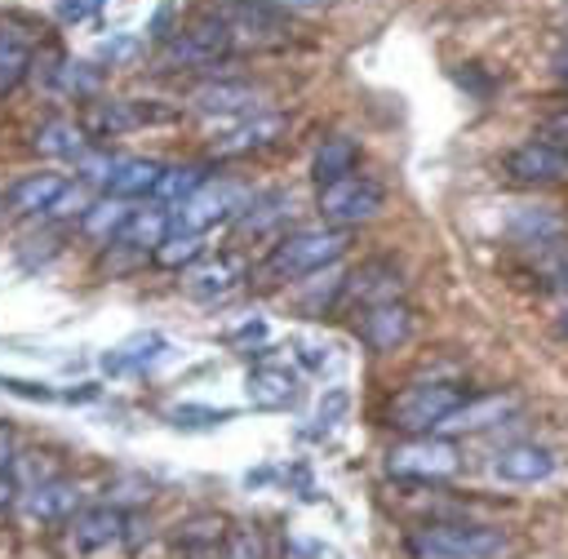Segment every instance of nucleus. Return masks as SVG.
Here are the masks:
<instances>
[{
    "label": "nucleus",
    "instance_id": "nucleus-1",
    "mask_svg": "<svg viewBox=\"0 0 568 559\" xmlns=\"http://www.w3.org/2000/svg\"><path fill=\"white\" fill-rule=\"evenodd\" d=\"M346 253V231L337 226H311V231H288L271 244L262 275L266 280H306L324 266H333Z\"/></svg>",
    "mask_w": 568,
    "mask_h": 559
},
{
    "label": "nucleus",
    "instance_id": "nucleus-2",
    "mask_svg": "<svg viewBox=\"0 0 568 559\" xmlns=\"http://www.w3.org/2000/svg\"><path fill=\"white\" fill-rule=\"evenodd\" d=\"M408 559H493L506 550V537L484 524H422L404 537Z\"/></svg>",
    "mask_w": 568,
    "mask_h": 559
},
{
    "label": "nucleus",
    "instance_id": "nucleus-3",
    "mask_svg": "<svg viewBox=\"0 0 568 559\" xmlns=\"http://www.w3.org/2000/svg\"><path fill=\"white\" fill-rule=\"evenodd\" d=\"M462 399L466 390L453 382H413L386 404V426L399 435H430Z\"/></svg>",
    "mask_w": 568,
    "mask_h": 559
},
{
    "label": "nucleus",
    "instance_id": "nucleus-4",
    "mask_svg": "<svg viewBox=\"0 0 568 559\" xmlns=\"http://www.w3.org/2000/svg\"><path fill=\"white\" fill-rule=\"evenodd\" d=\"M253 191L235 177H209L200 191H191L178 209H169V231H209L226 217H240Z\"/></svg>",
    "mask_w": 568,
    "mask_h": 559
},
{
    "label": "nucleus",
    "instance_id": "nucleus-5",
    "mask_svg": "<svg viewBox=\"0 0 568 559\" xmlns=\"http://www.w3.org/2000/svg\"><path fill=\"white\" fill-rule=\"evenodd\" d=\"M386 470L399 475V479H422V484H435V479H448L462 470V457L453 448V439L444 435H408L404 444H395L386 453Z\"/></svg>",
    "mask_w": 568,
    "mask_h": 559
},
{
    "label": "nucleus",
    "instance_id": "nucleus-6",
    "mask_svg": "<svg viewBox=\"0 0 568 559\" xmlns=\"http://www.w3.org/2000/svg\"><path fill=\"white\" fill-rule=\"evenodd\" d=\"M382 186L368 177V173H346V177H337V182H328V186H320V217L328 222V226H337V231H346V226H359V222H368V217H377V209H382Z\"/></svg>",
    "mask_w": 568,
    "mask_h": 559
},
{
    "label": "nucleus",
    "instance_id": "nucleus-7",
    "mask_svg": "<svg viewBox=\"0 0 568 559\" xmlns=\"http://www.w3.org/2000/svg\"><path fill=\"white\" fill-rule=\"evenodd\" d=\"M231 49H235V40H231L226 22L217 13H209L191 27H178V35L164 44V62L169 67H209V62L226 58Z\"/></svg>",
    "mask_w": 568,
    "mask_h": 559
},
{
    "label": "nucleus",
    "instance_id": "nucleus-8",
    "mask_svg": "<svg viewBox=\"0 0 568 559\" xmlns=\"http://www.w3.org/2000/svg\"><path fill=\"white\" fill-rule=\"evenodd\" d=\"M178 111L164 106V102H142V98H106V102H93L89 115H84V129L93 138H115V133H133L142 124H169Z\"/></svg>",
    "mask_w": 568,
    "mask_h": 559
},
{
    "label": "nucleus",
    "instance_id": "nucleus-9",
    "mask_svg": "<svg viewBox=\"0 0 568 559\" xmlns=\"http://www.w3.org/2000/svg\"><path fill=\"white\" fill-rule=\"evenodd\" d=\"M501 164H506V173L515 182H528V186L568 182V151L559 142H546V138H528V142L510 146Z\"/></svg>",
    "mask_w": 568,
    "mask_h": 559
},
{
    "label": "nucleus",
    "instance_id": "nucleus-10",
    "mask_svg": "<svg viewBox=\"0 0 568 559\" xmlns=\"http://www.w3.org/2000/svg\"><path fill=\"white\" fill-rule=\"evenodd\" d=\"M120 537H124V510H115V506H89L67 519V550L80 559L115 546Z\"/></svg>",
    "mask_w": 568,
    "mask_h": 559
},
{
    "label": "nucleus",
    "instance_id": "nucleus-11",
    "mask_svg": "<svg viewBox=\"0 0 568 559\" xmlns=\"http://www.w3.org/2000/svg\"><path fill=\"white\" fill-rule=\"evenodd\" d=\"M191 106L204 115H257L266 106V93L248 80H209L191 93Z\"/></svg>",
    "mask_w": 568,
    "mask_h": 559
},
{
    "label": "nucleus",
    "instance_id": "nucleus-12",
    "mask_svg": "<svg viewBox=\"0 0 568 559\" xmlns=\"http://www.w3.org/2000/svg\"><path fill=\"white\" fill-rule=\"evenodd\" d=\"M280 133H284V115L257 111V115H244L235 129L217 133V138H213V155H222V160H226V155H248V151L271 146Z\"/></svg>",
    "mask_w": 568,
    "mask_h": 559
},
{
    "label": "nucleus",
    "instance_id": "nucleus-13",
    "mask_svg": "<svg viewBox=\"0 0 568 559\" xmlns=\"http://www.w3.org/2000/svg\"><path fill=\"white\" fill-rule=\"evenodd\" d=\"M493 475L506 484H541L555 475V453L546 444H510L493 457Z\"/></svg>",
    "mask_w": 568,
    "mask_h": 559
},
{
    "label": "nucleus",
    "instance_id": "nucleus-14",
    "mask_svg": "<svg viewBox=\"0 0 568 559\" xmlns=\"http://www.w3.org/2000/svg\"><path fill=\"white\" fill-rule=\"evenodd\" d=\"M240 262L235 257H209V262H191V271L182 275V288L195 297V302H217L226 293L240 288Z\"/></svg>",
    "mask_w": 568,
    "mask_h": 559
},
{
    "label": "nucleus",
    "instance_id": "nucleus-15",
    "mask_svg": "<svg viewBox=\"0 0 568 559\" xmlns=\"http://www.w3.org/2000/svg\"><path fill=\"white\" fill-rule=\"evenodd\" d=\"M169 235V209L160 204H146V209H133L120 226V235L111 240V248H129L133 257H146L155 253V244Z\"/></svg>",
    "mask_w": 568,
    "mask_h": 559
},
{
    "label": "nucleus",
    "instance_id": "nucleus-16",
    "mask_svg": "<svg viewBox=\"0 0 568 559\" xmlns=\"http://www.w3.org/2000/svg\"><path fill=\"white\" fill-rule=\"evenodd\" d=\"M413 328V315L408 306L399 302H377V306H364V319H359V337L373 346V350H395Z\"/></svg>",
    "mask_w": 568,
    "mask_h": 559
},
{
    "label": "nucleus",
    "instance_id": "nucleus-17",
    "mask_svg": "<svg viewBox=\"0 0 568 559\" xmlns=\"http://www.w3.org/2000/svg\"><path fill=\"white\" fill-rule=\"evenodd\" d=\"M244 390H248V404L253 408H266V413L271 408H288L297 399V373L288 364H257L248 373Z\"/></svg>",
    "mask_w": 568,
    "mask_h": 559
},
{
    "label": "nucleus",
    "instance_id": "nucleus-18",
    "mask_svg": "<svg viewBox=\"0 0 568 559\" xmlns=\"http://www.w3.org/2000/svg\"><path fill=\"white\" fill-rule=\"evenodd\" d=\"M164 164L160 160H146V155H115V169L106 177V195L115 200H138V195H151L155 182H160Z\"/></svg>",
    "mask_w": 568,
    "mask_h": 559
},
{
    "label": "nucleus",
    "instance_id": "nucleus-19",
    "mask_svg": "<svg viewBox=\"0 0 568 559\" xmlns=\"http://www.w3.org/2000/svg\"><path fill=\"white\" fill-rule=\"evenodd\" d=\"M62 186H67V182H62L58 173H27V177H18V182L4 191V209H9V213H44Z\"/></svg>",
    "mask_w": 568,
    "mask_h": 559
},
{
    "label": "nucleus",
    "instance_id": "nucleus-20",
    "mask_svg": "<svg viewBox=\"0 0 568 559\" xmlns=\"http://www.w3.org/2000/svg\"><path fill=\"white\" fill-rule=\"evenodd\" d=\"M80 506V492L71 479H44L27 488V515L31 519H71Z\"/></svg>",
    "mask_w": 568,
    "mask_h": 559
},
{
    "label": "nucleus",
    "instance_id": "nucleus-21",
    "mask_svg": "<svg viewBox=\"0 0 568 559\" xmlns=\"http://www.w3.org/2000/svg\"><path fill=\"white\" fill-rule=\"evenodd\" d=\"M355 160H359V146H355L351 138H324V142L315 146L311 177H315L320 186H328V182H337V177L355 173Z\"/></svg>",
    "mask_w": 568,
    "mask_h": 559
},
{
    "label": "nucleus",
    "instance_id": "nucleus-22",
    "mask_svg": "<svg viewBox=\"0 0 568 559\" xmlns=\"http://www.w3.org/2000/svg\"><path fill=\"white\" fill-rule=\"evenodd\" d=\"M209 177H213V173H209L204 164H169V169L160 173V182H155L151 200H155L160 209H178V204H182L191 191H200Z\"/></svg>",
    "mask_w": 568,
    "mask_h": 559
},
{
    "label": "nucleus",
    "instance_id": "nucleus-23",
    "mask_svg": "<svg viewBox=\"0 0 568 559\" xmlns=\"http://www.w3.org/2000/svg\"><path fill=\"white\" fill-rule=\"evenodd\" d=\"M204 248H209V235H204V231H169V235L155 244L151 262L164 266V271H182V266L200 262Z\"/></svg>",
    "mask_w": 568,
    "mask_h": 559
},
{
    "label": "nucleus",
    "instance_id": "nucleus-24",
    "mask_svg": "<svg viewBox=\"0 0 568 559\" xmlns=\"http://www.w3.org/2000/svg\"><path fill=\"white\" fill-rule=\"evenodd\" d=\"M160 350H164V337H160V333H138V337L120 342L115 350H106V355H102V368H106V373H138V368H146Z\"/></svg>",
    "mask_w": 568,
    "mask_h": 559
},
{
    "label": "nucleus",
    "instance_id": "nucleus-25",
    "mask_svg": "<svg viewBox=\"0 0 568 559\" xmlns=\"http://www.w3.org/2000/svg\"><path fill=\"white\" fill-rule=\"evenodd\" d=\"M36 151H44V155H62V160H75L80 151H84V124H75V120H44L40 129H36Z\"/></svg>",
    "mask_w": 568,
    "mask_h": 559
},
{
    "label": "nucleus",
    "instance_id": "nucleus-26",
    "mask_svg": "<svg viewBox=\"0 0 568 559\" xmlns=\"http://www.w3.org/2000/svg\"><path fill=\"white\" fill-rule=\"evenodd\" d=\"M342 293L359 297L364 306H377V302H395V293H399V275H395L390 266L373 262V266H364L355 280H346V288H342Z\"/></svg>",
    "mask_w": 568,
    "mask_h": 559
},
{
    "label": "nucleus",
    "instance_id": "nucleus-27",
    "mask_svg": "<svg viewBox=\"0 0 568 559\" xmlns=\"http://www.w3.org/2000/svg\"><path fill=\"white\" fill-rule=\"evenodd\" d=\"M27 67H31V44H27V35H22L18 27H9V22H0V93H9V89L27 75Z\"/></svg>",
    "mask_w": 568,
    "mask_h": 559
},
{
    "label": "nucleus",
    "instance_id": "nucleus-28",
    "mask_svg": "<svg viewBox=\"0 0 568 559\" xmlns=\"http://www.w3.org/2000/svg\"><path fill=\"white\" fill-rule=\"evenodd\" d=\"M288 213H293V195H288V191H266V195H253V200L244 204L240 226L253 231V235H262V231H271L275 222H284Z\"/></svg>",
    "mask_w": 568,
    "mask_h": 559
},
{
    "label": "nucleus",
    "instance_id": "nucleus-29",
    "mask_svg": "<svg viewBox=\"0 0 568 559\" xmlns=\"http://www.w3.org/2000/svg\"><path fill=\"white\" fill-rule=\"evenodd\" d=\"M133 213V204L129 200H115V195H106V200H93L89 209H84V217H80V226H84V235H93V240H115L120 235V226H124V217Z\"/></svg>",
    "mask_w": 568,
    "mask_h": 559
},
{
    "label": "nucleus",
    "instance_id": "nucleus-30",
    "mask_svg": "<svg viewBox=\"0 0 568 559\" xmlns=\"http://www.w3.org/2000/svg\"><path fill=\"white\" fill-rule=\"evenodd\" d=\"M501 413H506V399H479V404H457L435 430H444V435H457V430H484V426H493V421H501Z\"/></svg>",
    "mask_w": 568,
    "mask_h": 559
},
{
    "label": "nucleus",
    "instance_id": "nucleus-31",
    "mask_svg": "<svg viewBox=\"0 0 568 559\" xmlns=\"http://www.w3.org/2000/svg\"><path fill=\"white\" fill-rule=\"evenodd\" d=\"M537 266H541L550 288H568V240H541Z\"/></svg>",
    "mask_w": 568,
    "mask_h": 559
},
{
    "label": "nucleus",
    "instance_id": "nucleus-32",
    "mask_svg": "<svg viewBox=\"0 0 568 559\" xmlns=\"http://www.w3.org/2000/svg\"><path fill=\"white\" fill-rule=\"evenodd\" d=\"M226 537V528H222V519H213V515H200V519H191V524H182V532H178V546H186V550H209V546H217Z\"/></svg>",
    "mask_w": 568,
    "mask_h": 559
},
{
    "label": "nucleus",
    "instance_id": "nucleus-33",
    "mask_svg": "<svg viewBox=\"0 0 568 559\" xmlns=\"http://www.w3.org/2000/svg\"><path fill=\"white\" fill-rule=\"evenodd\" d=\"M93 204V191L84 186V182H67L58 195H53V204L44 209L49 217H84V209Z\"/></svg>",
    "mask_w": 568,
    "mask_h": 559
},
{
    "label": "nucleus",
    "instance_id": "nucleus-34",
    "mask_svg": "<svg viewBox=\"0 0 568 559\" xmlns=\"http://www.w3.org/2000/svg\"><path fill=\"white\" fill-rule=\"evenodd\" d=\"M173 426H186V430H200V426H222L235 417V408H204V404H178L173 413Z\"/></svg>",
    "mask_w": 568,
    "mask_h": 559
},
{
    "label": "nucleus",
    "instance_id": "nucleus-35",
    "mask_svg": "<svg viewBox=\"0 0 568 559\" xmlns=\"http://www.w3.org/2000/svg\"><path fill=\"white\" fill-rule=\"evenodd\" d=\"M75 160H80V182H84L89 191H93V186L106 191V177H111V169H115V155H111V151H89V146H84Z\"/></svg>",
    "mask_w": 568,
    "mask_h": 559
},
{
    "label": "nucleus",
    "instance_id": "nucleus-36",
    "mask_svg": "<svg viewBox=\"0 0 568 559\" xmlns=\"http://www.w3.org/2000/svg\"><path fill=\"white\" fill-rule=\"evenodd\" d=\"M0 390L22 395V399H58L49 386H40V382H22V377H4V373H0Z\"/></svg>",
    "mask_w": 568,
    "mask_h": 559
},
{
    "label": "nucleus",
    "instance_id": "nucleus-37",
    "mask_svg": "<svg viewBox=\"0 0 568 559\" xmlns=\"http://www.w3.org/2000/svg\"><path fill=\"white\" fill-rule=\"evenodd\" d=\"M226 559H262V537H257L253 528H244V532H235V541H231V550H226Z\"/></svg>",
    "mask_w": 568,
    "mask_h": 559
},
{
    "label": "nucleus",
    "instance_id": "nucleus-38",
    "mask_svg": "<svg viewBox=\"0 0 568 559\" xmlns=\"http://www.w3.org/2000/svg\"><path fill=\"white\" fill-rule=\"evenodd\" d=\"M102 9V0H58V18L62 22H84Z\"/></svg>",
    "mask_w": 568,
    "mask_h": 559
},
{
    "label": "nucleus",
    "instance_id": "nucleus-39",
    "mask_svg": "<svg viewBox=\"0 0 568 559\" xmlns=\"http://www.w3.org/2000/svg\"><path fill=\"white\" fill-rule=\"evenodd\" d=\"M133 53H138V40H133V35H115V40H102V44H98V58H102V62H106V58L120 62V58H133Z\"/></svg>",
    "mask_w": 568,
    "mask_h": 559
},
{
    "label": "nucleus",
    "instance_id": "nucleus-40",
    "mask_svg": "<svg viewBox=\"0 0 568 559\" xmlns=\"http://www.w3.org/2000/svg\"><path fill=\"white\" fill-rule=\"evenodd\" d=\"M346 408V390H328V399L320 404V413H315V421H320V430H328L333 426V417Z\"/></svg>",
    "mask_w": 568,
    "mask_h": 559
},
{
    "label": "nucleus",
    "instance_id": "nucleus-41",
    "mask_svg": "<svg viewBox=\"0 0 568 559\" xmlns=\"http://www.w3.org/2000/svg\"><path fill=\"white\" fill-rule=\"evenodd\" d=\"M253 4H262V9H284V13H306V9H320V4H328V0H253Z\"/></svg>",
    "mask_w": 568,
    "mask_h": 559
},
{
    "label": "nucleus",
    "instance_id": "nucleus-42",
    "mask_svg": "<svg viewBox=\"0 0 568 559\" xmlns=\"http://www.w3.org/2000/svg\"><path fill=\"white\" fill-rule=\"evenodd\" d=\"M9 466H13V430L0 421V475H9Z\"/></svg>",
    "mask_w": 568,
    "mask_h": 559
},
{
    "label": "nucleus",
    "instance_id": "nucleus-43",
    "mask_svg": "<svg viewBox=\"0 0 568 559\" xmlns=\"http://www.w3.org/2000/svg\"><path fill=\"white\" fill-rule=\"evenodd\" d=\"M559 333H564V337H568V315H564V319H559Z\"/></svg>",
    "mask_w": 568,
    "mask_h": 559
},
{
    "label": "nucleus",
    "instance_id": "nucleus-44",
    "mask_svg": "<svg viewBox=\"0 0 568 559\" xmlns=\"http://www.w3.org/2000/svg\"><path fill=\"white\" fill-rule=\"evenodd\" d=\"M559 67H564V75H568V49H564V58H559Z\"/></svg>",
    "mask_w": 568,
    "mask_h": 559
}]
</instances>
